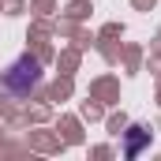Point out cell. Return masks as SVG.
Listing matches in <instances>:
<instances>
[{
    "instance_id": "1",
    "label": "cell",
    "mask_w": 161,
    "mask_h": 161,
    "mask_svg": "<svg viewBox=\"0 0 161 161\" xmlns=\"http://www.w3.org/2000/svg\"><path fill=\"white\" fill-rule=\"evenodd\" d=\"M38 82H41V64L34 60V56H19V60L4 71V86H8L11 94H19V97L30 94Z\"/></svg>"
}]
</instances>
